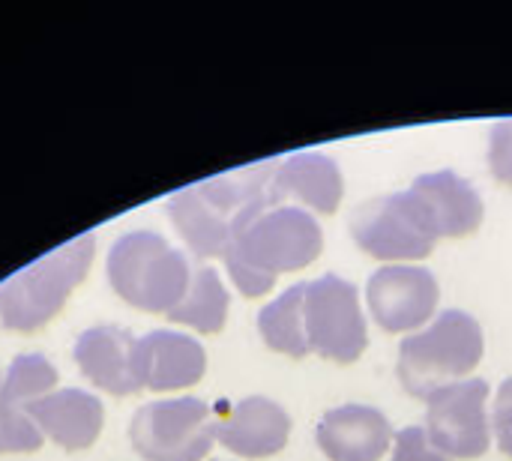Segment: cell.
Instances as JSON below:
<instances>
[{
    "instance_id": "obj_1",
    "label": "cell",
    "mask_w": 512,
    "mask_h": 461,
    "mask_svg": "<svg viewBox=\"0 0 512 461\" xmlns=\"http://www.w3.org/2000/svg\"><path fill=\"white\" fill-rule=\"evenodd\" d=\"M321 252L324 234L318 219L303 207L279 204L243 219L222 261L243 297H261L282 273L315 264Z\"/></svg>"
},
{
    "instance_id": "obj_2",
    "label": "cell",
    "mask_w": 512,
    "mask_h": 461,
    "mask_svg": "<svg viewBox=\"0 0 512 461\" xmlns=\"http://www.w3.org/2000/svg\"><path fill=\"white\" fill-rule=\"evenodd\" d=\"M273 162L186 186L168 198V216L195 258H225L237 225L270 207Z\"/></svg>"
},
{
    "instance_id": "obj_3",
    "label": "cell",
    "mask_w": 512,
    "mask_h": 461,
    "mask_svg": "<svg viewBox=\"0 0 512 461\" xmlns=\"http://www.w3.org/2000/svg\"><path fill=\"white\" fill-rule=\"evenodd\" d=\"M486 351L483 330L462 309L441 312L426 330L408 336L399 348V384L414 399H429L435 390L468 381Z\"/></svg>"
},
{
    "instance_id": "obj_4",
    "label": "cell",
    "mask_w": 512,
    "mask_h": 461,
    "mask_svg": "<svg viewBox=\"0 0 512 461\" xmlns=\"http://www.w3.org/2000/svg\"><path fill=\"white\" fill-rule=\"evenodd\" d=\"M93 252L96 237L81 234L9 276L0 285V324L18 333L48 324L87 276Z\"/></svg>"
},
{
    "instance_id": "obj_5",
    "label": "cell",
    "mask_w": 512,
    "mask_h": 461,
    "mask_svg": "<svg viewBox=\"0 0 512 461\" xmlns=\"http://www.w3.org/2000/svg\"><path fill=\"white\" fill-rule=\"evenodd\" d=\"M108 282L129 306L168 315L192 282V267L156 231H129L108 252Z\"/></svg>"
},
{
    "instance_id": "obj_6",
    "label": "cell",
    "mask_w": 512,
    "mask_h": 461,
    "mask_svg": "<svg viewBox=\"0 0 512 461\" xmlns=\"http://www.w3.org/2000/svg\"><path fill=\"white\" fill-rule=\"evenodd\" d=\"M351 237L369 258L387 264L423 261L438 243V234L411 189L360 204L351 216Z\"/></svg>"
},
{
    "instance_id": "obj_7",
    "label": "cell",
    "mask_w": 512,
    "mask_h": 461,
    "mask_svg": "<svg viewBox=\"0 0 512 461\" xmlns=\"http://www.w3.org/2000/svg\"><path fill=\"white\" fill-rule=\"evenodd\" d=\"M129 438L144 461H201L213 450V408L201 399H165L135 411Z\"/></svg>"
},
{
    "instance_id": "obj_8",
    "label": "cell",
    "mask_w": 512,
    "mask_h": 461,
    "mask_svg": "<svg viewBox=\"0 0 512 461\" xmlns=\"http://www.w3.org/2000/svg\"><path fill=\"white\" fill-rule=\"evenodd\" d=\"M306 339L309 351L333 363H354L369 345L357 288L333 273L306 282Z\"/></svg>"
},
{
    "instance_id": "obj_9",
    "label": "cell",
    "mask_w": 512,
    "mask_h": 461,
    "mask_svg": "<svg viewBox=\"0 0 512 461\" xmlns=\"http://www.w3.org/2000/svg\"><path fill=\"white\" fill-rule=\"evenodd\" d=\"M426 432L435 450L447 459H480L492 447L489 426V384L468 378L435 390L426 399Z\"/></svg>"
},
{
    "instance_id": "obj_10",
    "label": "cell",
    "mask_w": 512,
    "mask_h": 461,
    "mask_svg": "<svg viewBox=\"0 0 512 461\" xmlns=\"http://www.w3.org/2000/svg\"><path fill=\"white\" fill-rule=\"evenodd\" d=\"M369 312L387 333H417L441 300L438 279L417 264H387L369 276Z\"/></svg>"
},
{
    "instance_id": "obj_11",
    "label": "cell",
    "mask_w": 512,
    "mask_h": 461,
    "mask_svg": "<svg viewBox=\"0 0 512 461\" xmlns=\"http://www.w3.org/2000/svg\"><path fill=\"white\" fill-rule=\"evenodd\" d=\"M57 369L42 354H21L12 360L0 384V453H36L42 432L30 420V405L54 393Z\"/></svg>"
},
{
    "instance_id": "obj_12",
    "label": "cell",
    "mask_w": 512,
    "mask_h": 461,
    "mask_svg": "<svg viewBox=\"0 0 512 461\" xmlns=\"http://www.w3.org/2000/svg\"><path fill=\"white\" fill-rule=\"evenodd\" d=\"M213 435L234 456L267 459L285 450L291 417L273 399L249 396L237 405H219L213 411Z\"/></svg>"
},
{
    "instance_id": "obj_13",
    "label": "cell",
    "mask_w": 512,
    "mask_h": 461,
    "mask_svg": "<svg viewBox=\"0 0 512 461\" xmlns=\"http://www.w3.org/2000/svg\"><path fill=\"white\" fill-rule=\"evenodd\" d=\"M132 366H135L138 387H147L153 393H168L198 384L207 369V354L201 342L192 336L153 330L135 339Z\"/></svg>"
},
{
    "instance_id": "obj_14",
    "label": "cell",
    "mask_w": 512,
    "mask_h": 461,
    "mask_svg": "<svg viewBox=\"0 0 512 461\" xmlns=\"http://www.w3.org/2000/svg\"><path fill=\"white\" fill-rule=\"evenodd\" d=\"M342 171L339 165L315 150L306 153H291L279 162H273V177H270V207L294 201L315 210V213H336L342 204Z\"/></svg>"
},
{
    "instance_id": "obj_15",
    "label": "cell",
    "mask_w": 512,
    "mask_h": 461,
    "mask_svg": "<svg viewBox=\"0 0 512 461\" xmlns=\"http://www.w3.org/2000/svg\"><path fill=\"white\" fill-rule=\"evenodd\" d=\"M315 441L330 461H381L393 444V429L378 408L342 405L321 417Z\"/></svg>"
},
{
    "instance_id": "obj_16",
    "label": "cell",
    "mask_w": 512,
    "mask_h": 461,
    "mask_svg": "<svg viewBox=\"0 0 512 461\" xmlns=\"http://www.w3.org/2000/svg\"><path fill=\"white\" fill-rule=\"evenodd\" d=\"M411 192L423 204L438 240L444 237H465L483 225L486 204L471 180L459 177L456 171H435L414 180Z\"/></svg>"
},
{
    "instance_id": "obj_17",
    "label": "cell",
    "mask_w": 512,
    "mask_h": 461,
    "mask_svg": "<svg viewBox=\"0 0 512 461\" xmlns=\"http://www.w3.org/2000/svg\"><path fill=\"white\" fill-rule=\"evenodd\" d=\"M132 351H135V336L126 327L99 324L78 336L72 357L81 375L93 381L99 390L111 396H129L141 390L135 381Z\"/></svg>"
},
{
    "instance_id": "obj_18",
    "label": "cell",
    "mask_w": 512,
    "mask_h": 461,
    "mask_svg": "<svg viewBox=\"0 0 512 461\" xmlns=\"http://www.w3.org/2000/svg\"><path fill=\"white\" fill-rule=\"evenodd\" d=\"M30 420L57 447L75 453V450H87L90 444H96L105 411L93 393L66 387V390H54L36 399L30 405Z\"/></svg>"
},
{
    "instance_id": "obj_19",
    "label": "cell",
    "mask_w": 512,
    "mask_h": 461,
    "mask_svg": "<svg viewBox=\"0 0 512 461\" xmlns=\"http://www.w3.org/2000/svg\"><path fill=\"white\" fill-rule=\"evenodd\" d=\"M258 333L264 345L276 354L303 360L309 351L306 339V282L291 285L258 315Z\"/></svg>"
},
{
    "instance_id": "obj_20",
    "label": "cell",
    "mask_w": 512,
    "mask_h": 461,
    "mask_svg": "<svg viewBox=\"0 0 512 461\" xmlns=\"http://www.w3.org/2000/svg\"><path fill=\"white\" fill-rule=\"evenodd\" d=\"M174 324H186L198 333H219L228 318V291L213 267H195L183 300L168 312Z\"/></svg>"
},
{
    "instance_id": "obj_21",
    "label": "cell",
    "mask_w": 512,
    "mask_h": 461,
    "mask_svg": "<svg viewBox=\"0 0 512 461\" xmlns=\"http://www.w3.org/2000/svg\"><path fill=\"white\" fill-rule=\"evenodd\" d=\"M489 168L498 183L512 186V120H498L489 135Z\"/></svg>"
},
{
    "instance_id": "obj_22",
    "label": "cell",
    "mask_w": 512,
    "mask_h": 461,
    "mask_svg": "<svg viewBox=\"0 0 512 461\" xmlns=\"http://www.w3.org/2000/svg\"><path fill=\"white\" fill-rule=\"evenodd\" d=\"M393 461H450L441 450L432 447L429 432L420 426H408L396 435Z\"/></svg>"
},
{
    "instance_id": "obj_23",
    "label": "cell",
    "mask_w": 512,
    "mask_h": 461,
    "mask_svg": "<svg viewBox=\"0 0 512 461\" xmlns=\"http://www.w3.org/2000/svg\"><path fill=\"white\" fill-rule=\"evenodd\" d=\"M492 435L498 438L501 453L512 459V378H507L495 396V411H492Z\"/></svg>"
},
{
    "instance_id": "obj_24",
    "label": "cell",
    "mask_w": 512,
    "mask_h": 461,
    "mask_svg": "<svg viewBox=\"0 0 512 461\" xmlns=\"http://www.w3.org/2000/svg\"><path fill=\"white\" fill-rule=\"evenodd\" d=\"M0 384H3V378H0Z\"/></svg>"
}]
</instances>
